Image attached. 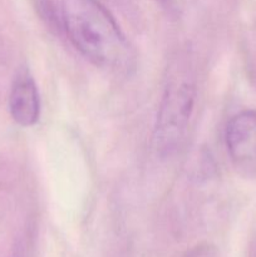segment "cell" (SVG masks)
Segmentation results:
<instances>
[{
    "mask_svg": "<svg viewBox=\"0 0 256 257\" xmlns=\"http://www.w3.org/2000/svg\"><path fill=\"white\" fill-rule=\"evenodd\" d=\"M62 22L75 49L93 64L123 69L132 54L124 34L109 12L97 0H62Z\"/></svg>",
    "mask_w": 256,
    "mask_h": 257,
    "instance_id": "6da1fadb",
    "label": "cell"
},
{
    "mask_svg": "<svg viewBox=\"0 0 256 257\" xmlns=\"http://www.w3.org/2000/svg\"><path fill=\"white\" fill-rule=\"evenodd\" d=\"M196 94V84L188 75L180 74L168 82L153 132V145L160 157H171L182 145L195 108Z\"/></svg>",
    "mask_w": 256,
    "mask_h": 257,
    "instance_id": "7a4b0ae2",
    "label": "cell"
},
{
    "mask_svg": "<svg viewBox=\"0 0 256 257\" xmlns=\"http://www.w3.org/2000/svg\"><path fill=\"white\" fill-rule=\"evenodd\" d=\"M226 147L237 170L245 175L256 172V110L237 113L226 125Z\"/></svg>",
    "mask_w": 256,
    "mask_h": 257,
    "instance_id": "3957f363",
    "label": "cell"
},
{
    "mask_svg": "<svg viewBox=\"0 0 256 257\" xmlns=\"http://www.w3.org/2000/svg\"><path fill=\"white\" fill-rule=\"evenodd\" d=\"M9 109L13 119L22 127H32L39 119V93L34 78L25 68L18 72L13 82L9 95Z\"/></svg>",
    "mask_w": 256,
    "mask_h": 257,
    "instance_id": "277c9868",
    "label": "cell"
},
{
    "mask_svg": "<svg viewBox=\"0 0 256 257\" xmlns=\"http://www.w3.org/2000/svg\"><path fill=\"white\" fill-rule=\"evenodd\" d=\"M163 8L172 15H182L193 5L195 0H158Z\"/></svg>",
    "mask_w": 256,
    "mask_h": 257,
    "instance_id": "5b68a950",
    "label": "cell"
},
{
    "mask_svg": "<svg viewBox=\"0 0 256 257\" xmlns=\"http://www.w3.org/2000/svg\"><path fill=\"white\" fill-rule=\"evenodd\" d=\"M185 257H216L215 251H213V247L208 245L203 246H197L193 250H191L190 252H187Z\"/></svg>",
    "mask_w": 256,
    "mask_h": 257,
    "instance_id": "8992f818",
    "label": "cell"
}]
</instances>
